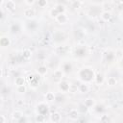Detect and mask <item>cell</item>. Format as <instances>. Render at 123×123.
Segmentation results:
<instances>
[{
	"mask_svg": "<svg viewBox=\"0 0 123 123\" xmlns=\"http://www.w3.org/2000/svg\"><path fill=\"white\" fill-rule=\"evenodd\" d=\"M79 75L81 77V79L85 82H89L91 81L92 79L95 78V75H94V71L90 68H84L82 69L80 72H79Z\"/></svg>",
	"mask_w": 123,
	"mask_h": 123,
	"instance_id": "1",
	"label": "cell"
},
{
	"mask_svg": "<svg viewBox=\"0 0 123 123\" xmlns=\"http://www.w3.org/2000/svg\"><path fill=\"white\" fill-rule=\"evenodd\" d=\"M68 117L71 120H78L80 118V111L76 109H72L68 112Z\"/></svg>",
	"mask_w": 123,
	"mask_h": 123,
	"instance_id": "2",
	"label": "cell"
},
{
	"mask_svg": "<svg viewBox=\"0 0 123 123\" xmlns=\"http://www.w3.org/2000/svg\"><path fill=\"white\" fill-rule=\"evenodd\" d=\"M23 14L27 18H33L36 15V12H35V10L33 8H26L23 11Z\"/></svg>",
	"mask_w": 123,
	"mask_h": 123,
	"instance_id": "3",
	"label": "cell"
},
{
	"mask_svg": "<svg viewBox=\"0 0 123 123\" xmlns=\"http://www.w3.org/2000/svg\"><path fill=\"white\" fill-rule=\"evenodd\" d=\"M69 86H70V84L68 82H66V81H61V82H59V88L62 92H68Z\"/></svg>",
	"mask_w": 123,
	"mask_h": 123,
	"instance_id": "4",
	"label": "cell"
},
{
	"mask_svg": "<svg viewBox=\"0 0 123 123\" xmlns=\"http://www.w3.org/2000/svg\"><path fill=\"white\" fill-rule=\"evenodd\" d=\"M50 119H51V122L53 123H59L62 120V114L59 111H54L51 113Z\"/></svg>",
	"mask_w": 123,
	"mask_h": 123,
	"instance_id": "5",
	"label": "cell"
},
{
	"mask_svg": "<svg viewBox=\"0 0 123 123\" xmlns=\"http://www.w3.org/2000/svg\"><path fill=\"white\" fill-rule=\"evenodd\" d=\"M55 19H56V21L59 24H65L67 22V20H68V18H67V16H66L65 13H60Z\"/></svg>",
	"mask_w": 123,
	"mask_h": 123,
	"instance_id": "6",
	"label": "cell"
},
{
	"mask_svg": "<svg viewBox=\"0 0 123 123\" xmlns=\"http://www.w3.org/2000/svg\"><path fill=\"white\" fill-rule=\"evenodd\" d=\"M5 7H6L7 11L12 12V11L15 10L16 5H15V2H14V1H12V0H8V1L5 3Z\"/></svg>",
	"mask_w": 123,
	"mask_h": 123,
	"instance_id": "7",
	"label": "cell"
},
{
	"mask_svg": "<svg viewBox=\"0 0 123 123\" xmlns=\"http://www.w3.org/2000/svg\"><path fill=\"white\" fill-rule=\"evenodd\" d=\"M47 71H48L47 66H46V65H43V64L38 65L37 68V74H38L39 76H44V75H46V74H47Z\"/></svg>",
	"mask_w": 123,
	"mask_h": 123,
	"instance_id": "8",
	"label": "cell"
},
{
	"mask_svg": "<svg viewBox=\"0 0 123 123\" xmlns=\"http://www.w3.org/2000/svg\"><path fill=\"white\" fill-rule=\"evenodd\" d=\"M63 76H64V72H63L62 69H56L54 71V73H53V77L55 79H57V80H60V82L62 81Z\"/></svg>",
	"mask_w": 123,
	"mask_h": 123,
	"instance_id": "9",
	"label": "cell"
},
{
	"mask_svg": "<svg viewBox=\"0 0 123 123\" xmlns=\"http://www.w3.org/2000/svg\"><path fill=\"white\" fill-rule=\"evenodd\" d=\"M100 16H101L102 20H104V21H109V20H111V11H103V12H101Z\"/></svg>",
	"mask_w": 123,
	"mask_h": 123,
	"instance_id": "10",
	"label": "cell"
},
{
	"mask_svg": "<svg viewBox=\"0 0 123 123\" xmlns=\"http://www.w3.org/2000/svg\"><path fill=\"white\" fill-rule=\"evenodd\" d=\"M84 105L88 109V108L94 107V106L96 105V102H95V100H94L93 98H86V99H85V101H84Z\"/></svg>",
	"mask_w": 123,
	"mask_h": 123,
	"instance_id": "11",
	"label": "cell"
},
{
	"mask_svg": "<svg viewBox=\"0 0 123 123\" xmlns=\"http://www.w3.org/2000/svg\"><path fill=\"white\" fill-rule=\"evenodd\" d=\"M37 111H38V113L39 114H45L47 111H48V107L44 104V103H40L38 106H37Z\"/></svg>",
	"mask_w": 123,
	"mask_h": 123,
	"instance_id": "12",
	"label": "cell"
},
{
	"mask_svg": "<svg viewBox=\"0 0 123 123\" xmlns=\"http://www.w3.org/2000/svg\"><path fill=\"white\" fill-rule=\"evenodd\" d=\"M10 44H11V39L8 37H1V38H0V45L2 47L10 46Z\"/></svg>",
	"mask_w": 123,
	"mask_h": 123,
	"instance_id": "13",
	"label": "cell"
},
{
	"mask_svg": "<svg viewBox=\"0 0 123 123\" xmlns=\"http://www.w3.org/2000/svg\"><path fill=\"white\" fill-rule=\"evenodd\" d=\"M22 117H23V113H22V111H14L12 113V118L13 120H15V121L20 120Z\"/></svg>",
	"mask_w": 123,
	"mask_h": 123,
	"instance_id": "14",
	"label": "cell"
},
{
	"mask_svg": "<svg viewBox=\"0 0 123 123\" xmlns=\"http://www.w3.org/2000/svg\"><path fill=\"white\" fill-rule=\"evenodd\" d=\"M94 81L97 85H102L103 82H104V75L102 73H97L95 75V78H94Z\"/></svg>",
	"mask_w": 123,
	"mask_h": 123,
	"instance_id": "15",
	"label": "cell"
},
{
	"mask_svg": "<svg viewBox=\"0 0 123 123\" xmlns=\"http://www.w3.org/2000/svg\"><path fill=\"white\" fill-rule=\"evenodd\" d=\"M88 90H89V86H88V85L86 83L81 84L79 86V91L81 93H86V92H88Z\"/></svg>",
	"mask_w": 123,
	"mask_h": 123,
	"instance_id": "16",
	"label": "cell"
},
{
	"mask_svg": "<svg viewBox=\"0 0 123 123\" xmlns=\"http://www.w3.org/2000/svg\"><path fill=\"white\" fill-rule=\"evenodd\" d=\"M45 99H46V101H48V102H53V101L56 100V95H55L54 92H51V91L46 92V93H45Z\"/></svg>",
	"mask_w": 123,
	"mask_h": 123,
	"instance_id": "17",
	"label": "cell"
},
{
	"mask_svg": "<svg viewBox=\"0 0 123 123\" xmlns=\"http://www.w3.org/2000/svg\"><path fill=\"white\" fill-rule=\"evenodd\" d=\"M14 84L16 85V86H23L25 85V78L24 77H21V76H18L15 78L14 80Z\"/></svg>",
	"mask_w": 123,
	"mask_h": 123,
	"instance_id": "18",
	"label": "cell"
},
{
	"mask_svg": "<svg viewBox=\"0 0 123 123\" xmlns=\"http://www.w3.org/2000/svg\"><path fill=\"white\" fill-rule=\"evenodd\" d=\"M29 84H30V86H32L33 88H36V87L39 85V76H36V75H35L34 80L31 81Z\"/></svg>",
	"mask_w": 123,
	"mask_h": 123,
	"instance_id": "19",
	"label": "cell"
},
{
	"mask_svg": "<svg viewBox=\"0 0 123 123\" xmlns=\"http://www.w3.org/2000/svg\"><path fill=\"white\" fill-rule=\"evenodd\" d=\"M22 57H23V59H25V60L31 59V57H32V52H31V50H30V49H24L23 52H22Z\"/></svg>",
	"mask_w": 123,
	"mask_h": 123,
	"instance_id": "20",
	"label": "cell"
},
{
	"mask_svg": "<svg viewBox=\"0 0 123 123\" xmlns=\"http://www.w3.org/2000/svg\"><path fill=\"white\" fill-rule=\"evenodd\" d=\"M55 8L60 12V13H64L65 12V6L63 5V4H62V3H59V4H57L56 6H55Z\"/></svg>",
	"mask_w": 123,
	"mask_h": 123,
	"instance_id": "21",
	"label": "cell"
},
{
	"mask_svg": "<svg viewBox=\"0 0 123 123\" xmlns=\"http://www.w3.org/2000/svg\"><path fill=\"white\" fill-rule=\"evenodd\" d=\"M78 90H79V86H77L75 84H70L68 92H70V93H76Z\"/></svg>",
	"mask_w": 123,
	"mask_h": 123,
	"instance_id": "22",
	"label": "cell"
},
{
	"mask_svg": "<svg viewBox=\"0 0 123 123\" xmlns=\"http://www.w3.org/2000/svg\"><path fill=\"white\" fill-rule=\"evenodd\" d=\"M71 69H72V65H71V63L66 62V63H64V64H63L62 70H63V72H64V73H68V72H70V71H71Z\"/></svg>",
	"mask_w": 123,
	"mask_h": 123,
	"instance_id": "23",
	"label": "cell"
},
{
	"mask_svg": "<svg viewBox=\"0 0 123 123\" xmlns=\"http://www.w3.org/2000/svg\"><path fill=\"white\" fill-rule=\"evenodd\" d=\"M60 14V12L54 7L53 9H51V11H50V15H51V17H53V18H56L58 15Z\"/></svg>",
	"mask_w": 123,
	"mask_h": 123,
	"instance_id": "24",
	"label": "cell"
},
{
	"mask_svg": "<svg viewBox=\"0 0 123 123\" xmlns=\"http://www.w3.org/2000/svg\"><path fill=\"white\" fill-rule=\"evenodd\" d=\"M26 90H27V88H26L25 85H23V86H19L16 87V91H17L19 94H24V93L26 92Z\"/></svg>",
	"mask_w": 123,
	"mask_h": 123,
	"instance_id": "25",
	"label": "cell"
},
{
	"mask_svg": "<svg viewBox=\"0 0 123 123\" xmlns=\"http://www.w3.org/2000/svg\"><path fill=\"white\" fill-rule=\"evenodd\" d=\"M116 83H117V81H116V79H115L114 77H110V78L108 79V85H109L110 86H115Z\"/></svg>",
	"mask_w": 123,
	"mask_h": 123,
	"instance_id": "26",
	"label": "cell"
},
{
	"mask_svg": "<svg viewBox=\"0 0 123 123\" xmlns=\"http://www.w3.org/2000/svg\"><path fill=\"white\" fill-rule=\"evenodd\" d=\"M44 119H45V116L43 115V114H37V116H36V122L37 123H42L43 121H44Z\"/></svg>",
	"mask_w": 123,
	"mask_h": 123,
	"instance_id": "27",
	"label": "cell"
},
{
	"mask_svg": "<svg viewBox=\"0 0 123 123\" xmlns=\"http://www.w3.org/2000/svg\"><path fill=\"white\" fill-rule=\"evenodd\" d=\"M88 109L84 105V103H82V104H80V106H79V109H78V111H80V112H82V113H85V112H86V111H87Z\"/></svg>",
	"mask_w": 123,
	"mask_h": 123,
	"instance_id": "28",
	"label": "cell"
},
{
	"mask_svg": "<svg viewBox=\"0 0 123 123\" xmlns=\"http://www.w3.org/2000/svg\"><path fill=\"white\" fill-rule=\"evenodd\" d=\"M81 4H82L81 1H73V2H71V7L73 9H78L81 7Z\"/></svg>",
	"mask_w": 123,
	"mask_h": 123,
	"instance_id": "29",
	"label": "cell"
},
{
	"mask_svg": "<svg viewBox=\"0 0 123 123\" xmlns=\"http://www.w3.org/2000/svg\"><path fill=\"white\" fill-rule=\"evenodd\" d=\"M122 57H123V51L121 49L116 50V52H115V58L118 59V60H120Z\"/></svg>",
	"mask_w": 123,
	"mask_h": 123,
	"instance_id": "30",
	"label": "cell"
},
{
	"mask_svg": "<svg viewBox=\"0 0 123 123\" xmlns=\"http://www.w3.org/2000/svg\"><path fill=\"white\" fill-rule=\"evenodd\" d=\"M100 120H101V122H102V123H108V122L110 121V118H109V116H108V115L104 114V115H102V116H101Z\"/></svg>",
	"mask_w": 123,
	"mask_h": 123,
	"instance_id": "31",
	"label": "cell"
},
{
	"mask_svg": "<svg viewBox=\"0 0 123 123\" xmlns=\"http://www.w3.org/2000/svg\"><path fill=\"white\" fill-rule=\"evenodd\" d=\"M47 0H39L38 2H37V5L40 7V8H43V7H45L46 5H47Z\"/></svg>",
	"mask_w": 123,
	"mask_h": 123,
	"instance_id": "32",
	"label": "cell"
},
{
	"mask_svg": "<svg viewBox=\"0 0 123 123\" xmlns=\"http://www.w3.org/2000/svg\"><path fill=\"white\" fill-rule=\"evenodd\" d=\"M11 29H12V33H17V32L19 31V26H18L17 24H13Z\"/></svg>",
	"mask_w": 123,
	"mask_h": 123,
	"instance_id": "33",
	"label": "cell"
},
{
	"mask_svg": "<svg viewBox=\"0 0 123 123\" xmlns=\"http://www.w3.org/2000/svg\"><path fill=\"white\" fill-rule=\"evenodd\" d=\"M59 51L61 52V54H62V53L63 54V53H65V51H66V47H65V46H62V47L60 46V47L57 48V52H59Z\"/></svg>",
	"mask_w": 123,
	"mask_h": 123,
	"instance_id": "34",
	"label": "cell"
},
{
	"mask_svg": "<svg viewBox=\"0 0 123 123\" xmlns=\"http://www.w3.org/2000/svg\"><path fill=\"white\" fill-rule=\"evenodd\" d=\"M0 123H6V118L3 114L0 115Z\"/></svg>",
	"mask_w": 123,
	"mask_h": 123,
	"instance_id": "35",
	"label": "cell"
},
{
	"mask_svg": "<svg viewBox=\"0 0 123 123\" xmlns=\"http://www.w3.org/2000/svg\"><path fill=\"white\" fill-rule=\"evenodd\" d=\"M35 3V0H25V4L27 5H33Z\"/></svg>",
	"mask_w": 123,
	"mask_h": 123,
	"instance_id": "36",
	"label": "cell"
},
{
	"mask_svg": "<svg viewBox=\"0 0 123 123\" xmlns=\"http://www.w3.org/2000/svg\"><path fill=\"white\" fill-rule=\"evenodd\" d=\"M34 78H35V75H33V74L29 75V76H28V81H29V83H30L31 81H33V80H34Z\"/></svg>",
	"mask_w": 123,
	"mask_h": 123,
	"instance_id": "37",
	"label": "cell"
},
{
	"mask_svg": "<svg viewBox=\"0 0 123 123\" xmlns=\"http://www.w3.org/2000/svg\"><path fill=\"white\" fill-rule=\"evenodd\" d=\"M16 104H17V105H19V106H20V105H23V101H22V100H18Z\"/></svg>",
	"mask_w": 123,
	"mask_h": 123,
	"instance_id": "38",
	"label": "cell"
},
{
	"mask_svg": "<svg viewBox=\"0 0 123 123\" xmlns=\"http://www.w3.org/2000/svg\"><path fill=\"white\" fill-rule=\"evenodd\" d=\"M121 86H123V79H122V80H121Z\"/></svg>",
	"mask_w": 123,
	"mask_h": 123,
	"instance_id": "39",
	"label": "cell"
},
{
	"mask_svg": "<svg viewBox=\"0 0 123 123\" xmlns=\"http://www.w3.org/2000/svg\"><path fill=\"white\" fill-rule=\"evenodd\" d=\"M46 123H53V122H46Z\"/></svg>",
	"mask_w": 123,
	"mask_h": 123,
	"instance_id": "40",
	"label": "cell"
},
{
	"mask_svg": "<svg viewBox=\"0 0 123 123\" xmlns=\"http://www.w3.org/2000/svg\"><path fill=\"white\" fill-rule=\"evenodd\" d=\"M122 111H123V106H122Z\"/></svg>",
	"mask_w": 123,
	"mask_h": 123,
	"instance_id": "41",
	"label": "cell"
}]
</instances>
